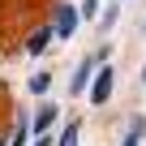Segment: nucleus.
Instances as JSON below:
<instances>
[{"label": "nucleus", "mask_w": 146, "mask_h": 146, "mask_svg": "<svg viewBox=\"0 0 146 146\" xmlns=\"http://www.w3.org/2000/svg\"><path fill=\"white\" fill-rule=\"evenodd\" d=\"M112 86H116V73L103 64V69L95 73V86H90V103H95V108H99V103H108V99H112Z\"/></svg>", "instance_id": "obj_1"}, {"label": "nucleus", "mask_w": 146, "mask_h": 146, "mask_svg": "<svg viewBox=\"0 0 146 146\" xmlns=\"http://www.w3.org/2000/svg\"><path fill=\"white\" fill-rule=\"evenodd\" d=\"M73 26H78V9H73V5H56V26H52V35L69 39Z\"/></svg>", "instance_id": "obj_2"}, {"label": "nucleus", "mask_w": 146, "mask_h": 146, "mask_svg": "<svg viewBox=\"0 0 146 146\" xmlns=\"http://www.w3.org/2000/svg\"><path fill=\"white\" fill-rule=\"evenodd\" d=\"M52 120H56V108H52V103H47V108H39V116H35V133H43Z\"/></svg>", "instance_id": "obj_3"}, {"label": "nucleus", "mask_w": 146, "mask_h": 146, "mask_svg": "<svg viewBox=\"0 0 146 146\" xmlns=\"http://www.w3.org/2000/svg\"><path fill=\"white\" fill-rule=\"evenodd\" d=\"M47 39H52V30H35V35H30V43H26V52H43V47H47Z\"/></svg>", "instance_id": "obj_4"}, {"label": "nucleus", "mask_w": 146, "mask_h": 146, "mask_svg": "<svg viewBox=\"0 0 146 146\" xmlns=\"http://www.w3.org/2000/svg\"><path fill=\"white\" fill-rule=\"evenodd\" d=\"M86 82H90V60L78 64V73H73V90H86Z\"/></svg>", "instance_id": "obj_5"}, {"label": "nucleus", "mask_w": 146, "mask_h": 146, "mask_svg": "<svg viewBox=\"0 0 146 146\" xmlns=\"http://www.w3.org/2000/svg\"><path fill=\"white\" fill-rule=\"evenodd\" d=\"M56 146H78V125H64V133H60Z\"/></svg>", "instance_id": "obj_6"}, {"label": "nucleus", "mask_w": 146, "mask_h": 146, "mask_svg": "<svg viewBox=\"0 0 146 146\" xmlns=\"http://www.w3.org/2000/svg\"><path fill=\"white\" fill-rule=\"evenodd\" d=\"M47 82H52L47 73H35V78H30V90H35V95H43V90H47Z\"/></svg>", "instance_id": "obj_7"}, {"label": "nucleus", "mask_w": 146, "mask_h": 146, "mask_svg": "<svg viewBox=\"0 0 146 146\" xmlns=\"http://www.w3.org/2000/svg\"><path fill=\"white\" fill-rule=\"evenodd\" d=\"M137 133H142V120H133V133L125 137V146H137Z\"/></svg>", "instance_id": "obj_8"}, {"label": "nucleus", "mask_w": 146, "mask_h": 146, "mask_svg": "<svg viewBox=\"0 0 146 146\" xmlns=\"http://www.w3.org/2000/svg\"><path fill=\"white\" fill-rule=\"evenodd\" d=\"M82 13H86V17H95V13H99V0H86V9H82Z\"/></svg>", "instance_id": "obj_9"}, {"label": "nucleus", "mask_w": 146, "mask_h": 146, "mask_svg": "<svg viewBox=\"0 0 146 146\" xmlns=\"http://www.w3.org/2000/svg\"><path fill=\"white\" fill-rule=\"evenodd\" d=\"M30 146H52V137H47V133H39V137H35Z\"/></svg>", "instance_id": "obj_10"}, {"label": "nucleus", "mask_w": 146, "mask_h": 146, "mask_svg": "<svg viewBox=\"0 0 146 146\" xmlns=\"http://www.w3.org/2000/svg\"><path fill=\"white\" fill-rule=\"evenodd\" d=\"M0 146H5V142H0Z\"/></svg>", "instance_id": "obj_11"}]
</instances>
